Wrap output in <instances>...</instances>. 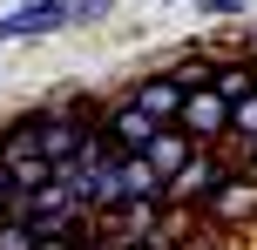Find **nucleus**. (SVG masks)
I'll return each mask as SVG.
<instances>
[{
    "mask_svg": "<svg viewBox=\"0 0 257 250\" xmlns=\"http://www.w3.org/2000/svg\"><path fill=\"white\" fill-rule=\"evenodd\" d=\"M196 216H203L210 230H217V237H230V243H244L250 230H257V183L244 169H230L223 176L217 189H210L203 203H196Z\"/></svg>",
    "mask_w": 257,
    "mask_h": 250,
    "instance_id": "2",
    "label": "nucleus"
},
{
    "mask_svg": "<svg viewBox=\"0 0 257 250\" xmlns=\"http://www.w3.org/2000/svg\"><path fill=\"white\" fill-rule=\"evenodd\" d=\"M237 169H244V176H250V183H257V149H250V156H244V162H237Z\"/></svg>",
    "mask_w": 257,
    "mask_h": 250,
    "instance_id": "18",
    "label": "nucleus"
},
{
    "mask_svg": "<svg viewBox=\"0 0 257 250\" xmlns=\"http://www.w3.org/2000/svg\"><path fill=\"white\" fill-rule=\"evenodd\" d=\"M88 230H95V223H88ZM88 230H75V237H41L34 250H81V237H88Z\"/></svg>",
    "mask_w": 257,
    "mask_h": 250,
    "instance_id": "16",
    "label": "nucleus"
},
{
    "mask_svg": "<svg viewBox=\"0 0 257 250\" xmlns=\"http://www.w3.org/2000/svg\"><path fill=\"white\" fill-rule=\"evenodd\" d=\"M41 129H48V108H21V115L0 129V162H21V156H41Z\"/></svg>",
    "mask_w": 257,
    "mask_h": 250,
    "instance_id": "9",
    "label": "nucleus"
},
{
    "mask_svg": "<svg viewBox=\"0 0 257 250\" xmlns=\"http://www.w3.org/2000/svg\"><path fill=\"white\" fill-rule=\"evenodd\" d=\"M0 250H34V230H27L21 216H7V223H0Z\"/></svg>",
    "mask_w": 257,
    "mask_h": 250,
    "instance_id": "14",
    "label": "nucleus"
},
{
    "mask_svg": "<svg viewBox=\"0 0 257 250\" xmlns=\"http://www.w3.org/2000/svg\"><path fill=\"white\" fill-rule=\"evenodd\" d=\"M61 7H68V27H95L115 14V0H61Z\"/></svg>",
    "mask_w": 257,
    "mask_h": 250,
    "instance_id": "13",
    "label": "nucleus"
},
{
    "mask_svg": "<svg viewBox=\"0 0 257 250\" xmlns=\"http://www.w3.org/2000/svg\"><path fill=\"white\" fill-rule=\"evenodd\" d=\"M95 135H102L115 156H149V142H156L163 129H156V122L142 115L128 95H115V102H102V108H95Z\"/></svg>",
    "mask_w": 257,
    "mask_h": 250,
    "instance_id": "4",
    "label": "nucleus"
},
{
    "mask_svg": "<svg viewBox=\"0 0 257 250\" xmlns=\"http://www.w3.org/2000/svg\"><path fill=\"white\" fill-rule=\"evenodd\" d=\"M68 27V7L61 0H27V7H7L0 14V41H34V34H54Z\"/></svg>",
    "mask_w": 257,
    "mask_h": 250,
    "instance_id": "8",
    "label": "nucleus"
},
{
    "mask_svg": "<svg viewBox=\"0 0 257 250\" xmlns=\"http://www.w3.org/2000/svg\"><path fill=\"white\" fill-rule=\"evenodd\" d=\"M128 102H136L156 129H176V115H183V81L169 75V68H156V75H142L136 88H128Z\"/></svg>",
    "mask_w": 257,
    "mask_h": 250,
    "instance_id": "7",
    "label": "nucleus"
},
{
    "mask_svg": "<svg viewBox=\"0 0 257 250\" xmlns=\"http://www.w3.org/2000/svg\"><path fill=\"white\" fill-rule=\"evenodd\" d=\"M95 108H102V102H54V108H48L41 156L54 162V183H61V176H75V162L88 156V142H95Z\"/></svg>",
    "mask_w": 257,
    "mask_h": 250,
    "instance_id": "1",
    "label": "nucleus"
},
{
    "mask_svg": "<svg viewBox=\"0 0 257 250\" xmlns=\"http://www.w3.org/2000/svg\"><path fill=\"white\" fill-rule=\"evenodd\" d=\"M190 156H196V142H190V135H183V129H163V135L149 142V156H142V162H149V169L163 176V183H176Z\"/></svg>",
    "mask_w": 257,
    "mask_h": 250,
    "instance_id": "11",
    "label": "nucleus"
},
{
    "mask_svg": "<svg viewBox=\"0 0 257 250\" xmlns=\"http://www.w3.org/2000/svg\"><path fill=\"white\" fill-rule=\"evenodd\" d=\"M196 7H203L210 21H230V14H244V0H196Z\"/></svg>",
    "mask_w": 257,
    "mask_h": 250,
    "instance_id": "15",
    "label": "nucleus"
},
{
    "mask_svg": "<svg viewBox=\"0 0 257 250\" xmlns=\"http://www.w3.org/2000/svg\"><path fill=\"white\" fill-rule=\"evenodd\" d=\"M0 223H7V210H0Z\"/></svg>",
    "mask_w": 257,
    "mask_h": 250,
    "instance_id": "20",
    "label": "nucleus"
},
{
    "mask_svg": "<svg viewBox=\"0 0 257 250\" xmlns=\"http://www.w3.org/2000/svg\"><path fill=\"white\" fill-rule=\"evenodd\" d=\"M230 169H237V162L223 156V149H196V156L183 162V176L169 183V210H196V203H203V196H210V189H217Z\"/></svg>",
    "mask_w": 257,
    "mask_h": 250,
    "instance_id": "6",
    "label": "nucleus"
},
{
    "mask_svg": "<svg viewBox=\"0 0 257 250\" xmlns=\"http://www.w3.org/2000/svg\"><path fill=\"white\" fill-rule=\"evenodd\" d=\"M176 129L190 135L196 149H223V142H230V102H223L217 88H190V95H183Z\"/></svg>",
    "mask_w": 257,
    "mask_h": 250,
    "instance_id": "5",
    "label": "nucleus"
},
{
    "mask_svg": "<svg viewBox=\"0 0 257 250\" xmlns=\"http://www.w3.org/2000/svg\"><path fill=\"white\" fill-rule=\"evenodd\" d=\"M14 196H21V189H14V169L0 162V210H14Z\"/></svg>",
    "mask_w": 257,
    "mask_h": 250,
    "instance_id": "17",
    "label": "nucleus"
},
{
    "mask_svg": "<svg viewBox=\"0 0 257 250\" xmlns=\"http://www.w3.org/2000/svg\"><path fill=\"white\" fill-rule=\"evenodd\" d=\"M122 250H169V243H156V237H149V243H122Z\"/></svg>",
    "mask_w": 257,
    "mask_h": 250,
    "instance_id": "19",
    "label": "nucleus"
},
{
    "mask_svg": "<svg viewBox=\"0 0 257 250\" xmlns=\"http://www.w3.org/2000/svg\"><path fill=\"white\" fill-rule=\"evenodd\" d=\"M7 169H14V189H21V196H41V189L54 183V162L48 156H21V162H7ZM21 196H14V203H21Z\"/></svg>",
    "mask_w": 257,
    "mask_h": 250,
    "instance_id": "12",
    "label": "nucleus"
},
{
    "mask_svg": "<svg viewBox=\"0 0 257 250\" xmlns=\"http://www.w3.org/2000/svg\"><path fill=\"white\" fill-rule=\"evenodd\" d=\"M7 216H21V223L34 230V243L41 237H75V230H88V216L75 210V189H68V183H48L41 196H21Z\"/></svg>",
    "mask_w": 257,
    "mask_h": 250,
    "instance_id": "3",
    "label": "nucleus"
},
{
    "mask_svg": "<svg viewBox=\"0 0 257 250\" xmlns=\"http://www.w3.org/2000/svg\"><path fill=\"white\" fill-rule=\"evenodd\" d=\"M210 61H217L210 68V88H217L230 108L244 102V95H257V61H244V54H210Z\"/></svg>",
    "mask_w": 257,
    "mask_h": 250,
    "instance_id": "10",
    "label": "nucleus"
},
{
    "mask_svg": "<svg viewBox=\"0 0 257 250\" xmlns=\"http://www.w3.org/2000/svg\"><path fill=\"white\" fill-rule=\"evenodd\" d=\"M230 250H244V243H230Z\"/></svg>",
    "mask_w": 257,
    "mask_h": 250,
    "instance_id": "21",
    "label": "nucleus"
}]
</instances>
